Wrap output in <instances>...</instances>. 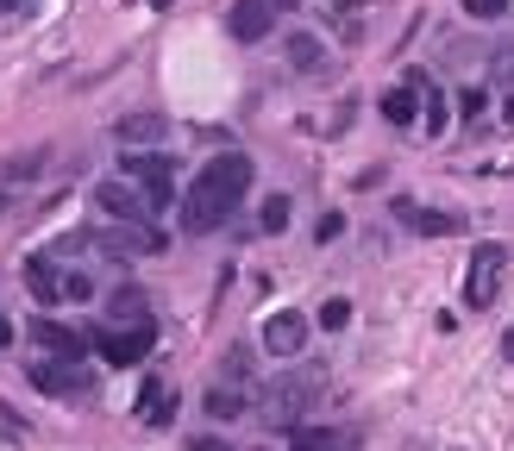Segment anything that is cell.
<instances>
[{"instance_id": "obj_15", "label": "cell", "mask_w": 514, "mask_h": 451, "mask_svg": "<svg viewBox=\"0 0 514 451\" xmlns=\"http://www.w3.org/2000/svg\"><path fill=\"white\" fill-rule=\"evenodd\" d=\"M201 408L214 414V420H239V414H251V401H245V389H232V383H214L201 395Z\"/></svg>"}, {"instance_id": "obj_1", "label": "cell", "mask_w": 514, "mask_h": 451, "mask_svg": "<svg viewBox=\"0 0 514 451\" xmlns=\"http://www.w3.org/2000/svg\"><path fill=\"white\" fill-rule=\"evenodd\" d=\"M251 157L245 151H220V157H207V170L189 182V201H182V232H220L232 220V207H239L251 195Z\"/></svg>"}, {"instance_id": "obj_7", "label": "cell", "mask_w": 514, "mask_h": 451, "mask_svg": "<svg viewBox=\"0 0 514 451\" xmlns=\"http://www.w3.org/2000/svg\"><path fill=\"white\" fill-rule=\"evenodd\" d=\"M308 332H314V320L295 314V307H289V314H270L264 320V351H270V358H301Z\"/></svg>"}, {"instance_id": "obj_36", "label": "cell", "mask_w": 514, "mask_h": 451, "mask_svg": "<svg viewBox=\"0 0 514 451\" xmlns=\"http://www.w3.org/2000/svg\"><path fill=\"white\" fill-rule=\"evenodd\" d=\"M151 7H176V0H151Z\"/></svg>"}, {"instance_id": "obj_13", "label": "cell", "mask_w": 514, "mask_h": 451, "mask_svg": "<svg viewBox=\"0 0 514 451\" xmlns=\"http://www.w3.org/2000/svg\"><path fill=\"white\" fill-rule=\"evenodd\" d=\"M26 282H32V295H38L44 307L63 301V270L51 264V257H26Z\"/></svg>"}, {"instance_id": "obj_26", "label": "cell", "mask_w": 514, "mask_h": 451, "mask_svg": "<svg viewBox=\"0 0 514 451\" xmlns=\"http://www.w3.org/2000/svg\"><path fill=\"white\" fill-rule=\"evenodd\" d=\"M464 13H471V19H502L508 0H464Z\"/></svg>"}, {"instance_id": "obj_28", "label": "cell", "mask_w": 514, "mask_h": 451, "mask_svg": "<svg viewBox=\"0 0 514 451\" xmlns=\"http://www.w3.org/2000/svg\"><path fill=\"white\" fill-rule=\"evenodd\" d=\"M63 301H88V276L69 270V276H63Z\"/></svg>"}, {"instance_id": "obj_27", "label": "cell", "mask_w": 514, "mask_h": 451, "mask_svg": "<svg viewBox=\"0 0 514 451\" xmlns=\"http://www.w3.org/2000/svg\"><path fill=\"white\" fill-rule=\"evenodd\" d=\"M339 232H345V213H326V220H320V226H314V239H320V245H326V239H339Z\"/></svg>"}, {"instance_id": "obj_31", "label": "cell", "mask_w": 514, "mask_h": 451, "mask_svg": "<svg viewBox=\"0 0 514 451\" xmlns=\"http://www.w3.org/2000/svg\"><path fill=\"white\" fill-rule=\"evenodd\" d=\"M502 126L514 132V88H508V101H502Z\"/></svg>"}, {"instance_id": "obj_11", "label": "cell", "mask_w": 514, "mask_h": 451, "mask_svg": "<svg viewBox=\"0 0 514 451\" xmlns=\"http://www.w3.org/2000/svg\"><path fill=\"white\" fill-rule=\"evenodd\" d=\"M32 345H44L51 358H69V364H76L82 351H88V332L63 326V320H32Z\"/></svg>"}, {"instance_id": "obj_37", "label": "cell", "mask_w": 514, "mask_h": 451, "mask_svg": "<svg viewBox=\"0 0 514 451\" xmlns=\"http://www.w3.org/2000/svg\"><path fill=\"white\" fill-rule=\"evenodd\" d=\"M0 213H7V195H0Z\"/></svg>"}, {"instance_id": "obj_17", "label": "cell", "mask_w": 514, "mask_h": 451, "mask_svg": "<svg viewBox=\"0 0 514 451\" xmlns=\"http://www.w3.org/2000/svg\"><path fill=\"white\" fill-rule=\"evenodd\" d=\"M383 120L389 126H414L420 120V88H389L383 94Z\"/></svg>"}, {"instance_id": "obj_35", "label": "cell", "mask_w": 514, "mask_h": 451, "mask_svg": "<svg viewBox=\"0 0 514 451\" xmlns=\"http://www.w3.org/2000/svg\"><path fill=\"white\" fill-rule=\"evenodd\" d=\"M13 7H19V0H0V13H13Z\"/></svg>"}, {"instance_id": "obj_8", "label": "cell", "mask_w": 514, "mask_h": 451, "mask_svg": "<svg viewBox=\"0 0 514 451\" xmlns=\"http://www.w3.org/2000/svg\"><path fill=\"white\" fill-rule=\"evenodd\" d=\"M276 26V7L270 0H232V13H226V32L239 38V44H257V38H270Z\"/></svg>"}, {"instance_id": "obj_22", "label": "cell", "mask_w": 514, "mask_h": 451, "mask_svg": "<svg viewBox=\"0 0 514 451\" xmlns=\"http://www.w3.org/2000/svg\"><path fill=\"white\" fill-rule=\"evenodd\" d=\"M420 94H427V132H446V120H452V113H446V94H439V88H420Z\"/></svg>"}, {"instance_id": "obj_23", "label": "cell", "mask_w": 514, "mask_h": 451, "mask_svg": "<svg viewBox=\"0 0 514 451\" xmlns=\"http://www.w3.org/2000/svg\"><path fill=\"white\" fill-rule=\"evenodd\" d=\"M220 376H226V383H245V376H251V358H245L239 345L226 351V364H220Z\"/></svg>"}, {"instance_id": "obj_5", "label": "cell", "mask_w": 514, "mask_h": 451, "mask_svg": "<svg viewBox=\"0 0 514 451\" xmlns=\"http://www.w3.org/2000/svg\"><path fill=\"white\" fill-rule=\"evenodd\" d=\"M502 264H508V251L489 239L471 251V276H464V307H489L496 301V282H502Z\"/></svg>"}, {"instance_id": "obj_24", "label": "cell", "mask_w": 514, "mask_h": 451, "mask_svg": "<svg viewBox=\"0 0 514 451\" xmlns=\"http://www.w3.org/2000/svg\"><path fill=\"white\" fill-rule=\"evenodd\" d=\"M489 76H496L502 88H514V44H502V51H496V63H489Z\"/></svg>"}, {"instance_id": "obj_19", "label": "cell", "mask_w": 514, "mask_h": 451, "mask_svg": "<svg viewBox=\"0 0 514 451\" xmlns=\"http://www.w3.org/2000/svg\"><path fill=\"white\" fill-rule=\"evenodd\" d=\"M0 176H7V182H32V176H44V157H38V151L7 157V163H0Z\"/></svg>"}, {"instance_id": "obj_32", "label": "cell", "mask_w": 514, "mask_h": 451, "mask_svg": "<svg viewBox=\"0 0 514 451\" xmlns=\"http://www.w3.org/2000/svg\"><path fill=\"white\" fill-rule=\"evenodd\" d=\"M0 351H13V320H0Z\"/></svg>"}, {"instance_id": "obj_21", "label": "cell", "mask_w": 514, "mask_h": 451, "mask_svg": "<svg viewBox=\"0 0 514 451\" xmlns=\"http://www.w3.org/2000/svg\"><path fill=\"white\" fill-rule=\"evenodd\" d=\"M257 226H264V232H283L289 226V195H270L264 213H257Z\"/></svg>"}, {"instance_id": "obj_29", "label": "cell", "mask_w": 514, "mask_h": 451, "mask_svg": "<svg viewBox=\"0 0 514 451\" xmlns=\"http://www.w3.org/2000/svg\"><path fill=\"white\" fill-rule=\"evenodd\" d=\"M189 451H232L226 439H214V433H201V439H189Z\"/></svg>"}, {"instance_id": "obj_33", "label": "cell", "mask_w": 514, "mask_h": 451, "mask_svg": "<svg viewBox=\"0 0 514 451\" xmlns=\"http://www.w3.org/2000/svg\"><path fill=\"white\" fill-rule=\"evenodd\" d=\"M502 358H508V364H514V326H508V332H502Z\"/></svg>"}, {"instance_id": "obj_3", "label": "cell", "mask_w": 514, "mask_h": 451, "mask_svg": "<svg viewBox=\"0 0 514 451\" xmlns=\"http://www.w3.org/2000/svg\"><path fill=\"white\" fill-rule=\"evenodd\" d=\"M120 170H126L138 188H145L151 213L176 201V163H170V157H157V151H132V157H120Z\"/></svg>"}, {"instance_id": "obj_10", "label": "cell", "mask_w": 514, "mask_h": 451, "mask_svg": "<svg viewBox=\"0 0 514 451\" xmlns=\"http://www.w3.org/2000/svg\"><path fill=\"white\" fill-rule=\"evenodd\" d=\"M95 207L113 213V220H151L145 188H132V182H101V188H95Z\"/></svg>"}, {"instance_id": "obj_4", "label": "cell", "mask_w": 514, "mask_h": 451, "mask_svg": "<svg viewBox=\"0 0 514 451\" xmlns=\"http://www.w3.org/2000/svg\"><path fill=\"white\" fill-rule=\"evenodd\" d=\"M32 389L57 395V401H88L95 395V376H88L82 364H69V358H38L32 364Z\"/></svg>"}, {"instance_id": "obj_18", "label": "cell", "mask_w": 514, "mask_h": 451, "mask_svg": "<svg viewBox=\"0 0 514 451\" xmlns=\"http://www.w3.org/2000/svg\"><path fill=\"white\" fill-rule=\"evenodd\" d=\"M113 320H126V326H145L151 314H145V295H138V289H113Z\"/></svg>"}, {"instance_id": "obj_25", "label": "cell", "mask_w": 514, "mask_h": 451, "mask_svg": "<svg viewBox=\"0 0 514 451\" xmlns=\"http://www.w3.org/2000/svg\"><path fill=\"white\" fill-rule=\"evenodd\" d=\"M483 107H489V94H483V88H464V94H458V113H464V120H477Z\"/></svg>"}, {"instance_id": "obj_20", "label": "cell", "mask_w": 514, "mask_h": 451, "mask_svg": "<svg viewBox=\"0 0 514 451\" xmlns=\"http://www.w3.org/2000/svg\"><path fill=\"white\" fill-rule=\"evenodd\" d=\"M320 326H326V332L352 326V301H345V295H333V301H320Z\"/></svg>"}, {"instance_id": "obj_30", "label": "cell", "mask_w": 514, "mask_h": 451, "mask_svg": "<svg viewBox=\"0 0 514 451\" xmlns=\"http://www.w3.org/2000/svg\"><path fill=\"white\" fill-rule=\"evenodd\" d=\"M326 451H358V433H333V439H326Z\"/></svg>"}, {"instance_id": "obj_2", "label": "cell", "mask_w": 514, "mask_h": 451, "mask_svg": "<svg viewBox=\"0 0 514 451\" xmlns=\"http://www.w3.org/2000/svg\"><path fill=\"white\" fill-rule=\"evenodd\" d=\"M320 389H326V370H320V364H301V370H289V376H276V383L264 389V420H270V426H295V420L320 401Z\"/></svg>"}, {"instance_id": "obj_14", "label": "cell", "mask_w": 514, "mask_h": 451, "mask_svg": "<svg viewBox=\"0 0 514 451\" xmlns=\"http://www.w3.org/2000/svg\"><path fill=\"white\" fill-rule=\"evenodd\" d=\"M113 132H120V145H157V138L170 132V120H163V113H126Z\"/></svg>"}, {"instance_id": "obj_12", "label": "cell", "mask_w": 514, "mask_h": 451, "mask_svg": "<svg viewBox=\"0 0 514 451\" xmlns=\"http://www.w3.org/2000/svg\"><path fill=\"white\" fill-rule=\"evenodd\" d=\"M138 414H145V426H170L176 420V389L163 383V376H145V389H138Z\"/></svg>"}, {"instance_id": "obj_6", "label": "cell", "mask_w": 514, "mask_h": 451, "mask_svg": "<svg viewBox=\"0 0 514 451\" xmlns=\"http://www.w3.org/2000/svg\"><path fill=\"white\" fill-rule=\"evenodd\" d=\"M151 339H157V326L145 320V326H113V332H95V339H88V345H95L107 364L132 370V364H138V358H145V351H151Z\"/></svg>"}, {"instance_id": "obj_9", "label": "cell", "mask_w": 514, "mask_h": 451, "mask_svg": "<svg viewBox=\"0 0 514 451\" xmlns=\"http://www.w3.org/2000/svg\"><path fill=\"white\" fill-rule=\"evenodd\" d=\"M395 220H402L408 232H420V239H452V232H464L458 213H433L420 201H395Z\"/></svg>"}, {"instance_id": "obj_34", "label": "cell", "mask_w": 514, "mask_h": 451, "mask_svg": "<svg viewBox=\"0 0 514 451\" xmlns=\"http://www.w3.org/2000/svg\"><path fill=\"white\" fill-rule=\"evenodd\" d=\"M270 7H301V0H270Z\"/></svg>"}, {"instance_id": "obj_16", "label": "cell", "mask_w": 514, "mask_h": 451, "mask_svg": "<svg viewBox=\"0 0 514 451\" xmlns=\"http://www.w3.org/2000/svg\"><path fill=\"white\" fill-rule=\"evenodd\" d=\"M320 63H326V44L314 32H289V69H295V76H314Z\"/></svg>"}]
</instances>
